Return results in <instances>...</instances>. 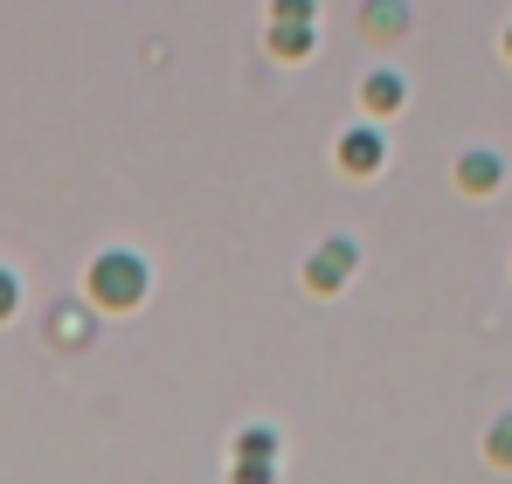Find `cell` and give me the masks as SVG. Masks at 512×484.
I'll list each match as a JSON object with an SVG mask.
<instances>
[{
  "label": "cell",
  "instance_id": "cell-1",
  "mask_svg": "<svg viewBox=\"0 0 512 484\" xmlns=\"http://www.w3.org/2000/svg\"><path fill=\"white\" fill-rule=\"evenodd\" d=\"M139 298H146V263L132 249H104L90 263V305L97 312H132Z\"/></svg>",
  "mask_w": 512,
  "mask_h": 484
},
{
  "label": "cell",
  "instance_id": "cell-2",
  "mask_svg": "<svg viewBox=\"0 0 512 484\" xmlns=\"http://www.w3.org/2000/svg\"><path fill=\"white\" fill-rule=\"evenodd\" d=\"M346 277H353V242H319L305 284H312V291H333V284H346Z\"/></svg>",
  "mask_w": 512,
  "mask_h": 484
},
{
  "label": "cell",
  "instance_id": "cell-3",
  "mask_svg": "<svg viewBox=\"0 0 512 484\" xmlns=\"http://www.w3.org/2000/svg\"><path fill=\"white\" fill-rule=\"evenodd\" d=\"M340 166L346 173H374V166H381V139H374V132H346L340 139Z\"/></svg>",
  "mask_w": 512,
  "mask_h": 484
},
{
  "label": "cell",
  "instance_id": "cell-4",
  "mask_svg": "<svg viewBox=\"0 0 512 484\" xmlns=\"http://www.w3.org/2000/svg\"><path fill=\"white\" fill-rule=\"evenodd\" d=\"M360 97H367V111H402V77H388V70H374V77L360 83Z\"/></svg>",
  "mask_w": 512,
  "mask_h": 484
},
{
  "label": "cell",
  "instance_id": "cell-5",
  "mask_svg": "<svg viewBox=\"0 0 512 484\" xmlns=\"http://www.w3.org/2000/svg\"><path fill=\"white\" fill-rule=\"evenodd\" d=\"M402 28H409L402 0H367V35H402Z\"/></svg>",
  "mask_w": 512,
  "mask_h": 484
},
{
  "label": "cell",
  "instance_id": "cell-6",
  "mask_svg": "<svg viewBox=\"0 0 512 484\" xmlns=\"http://www.w3.org/2000/svg\"><path fill=\"white\" fill-rule=\"evenodd\" d=\"M270 49H277V56H305V49H312V21H277V28H270Z\"/></svg>",
  "mask_w": 512,
  "mask_h": 484
},
{
  "label": "cell",
  "instance_id": "cell-7",
  "mask_svg": "<svg viewBox=\"0 0 512 484\" xmlns=\"http://www.w3.org/2000/svg\"><path fill=\"white\" fill-rule=\"evenodd\" d=\"M457 180H464V187H478V194H485V187H499V160H492V153H471V160H464V173H457Z\"/></svg>",
  "mask_w": 512,
  "mask_h": 484
},
{
  "label": "cell",
  "instance_id": "cell-8",
  "mask_svg": "<svg viewBox=\"0 0 512 484\" xmlns=\"http://www.w3.org/2000/svg\"><path fill=\"white\" fill-rule=\"evenodd\" d=\"M270 450H277V443H270L263 429H250V436H243V478H263V464H270Z\"/></svg>",
  "mask_w": 512,
  "mask_h": 484
},
{
  "label": "cell",
  "instance_id": "cell-9",
  "mask_svg": "<svg viewBox=\"0 0 512 484\" xmlns=\"http://www.w3.org/2000/svg\"><path fill=\"white\" fill-rule=\"evenodd\" d=\"M14 305H21V277H14V270H0V325L14 319Z\"/></svg>",
  "mask_w": 512,
  "mask_h": 484
},
{
  "label": "cell",
  "instance_id": "cell-10",
  "mask_svg": "<svg viewBox=\"0 0 512 484\" xmlns=\"http://www.w3.org/2000/svg\"><path fill=\"white\" fill-rule=\"evenodd\" d=\"M270 21H312V0H270Z\"/></svg>",
  "mask_w": 512,
  "mask_h": 484
},
{
  "label": "cell",
  "instance_id": "cell-11",
  "mask_svg": "<svg viewBox=\"0 0 512 484\" xmlns=\"http://www.w3.org/2000/svg\"><path fill=\"white\" fill-rule=\"evenodd\" d=\"M56 339L77 346V339H84V312H56Z\"/></svg>",
  "mask_w": 512,
  "mask_h": 484
},
{
  "label": "cell",
  "instance_id": "cell-12",
  "mask_svg": "<svg viewBox=\"0 0 512 484\" xmlns=\"http://www.w3.org/2000/svg\"><path fill=\"white\" fill-rule=\"evenodd\" d=\"M492 457H499V464H512V415L492 429Z\"/></svg>",
  "mask_w": 512,
  "mask_h": 484
},
{
  "label": "cell",
  "instance_id": "cell-13",
  "mask_svg": "<svg viewBox=\"0 0 512 484\" xmlns=\"http://www.w3.org/2000/svg\"><path fill=\"white\" fill-rule=\"evenodd\" d=\"M506 49H512V35H506Z\"/></svg>",
  "mask_w": 512,
  "mask_h": 484
}]
</instances>
